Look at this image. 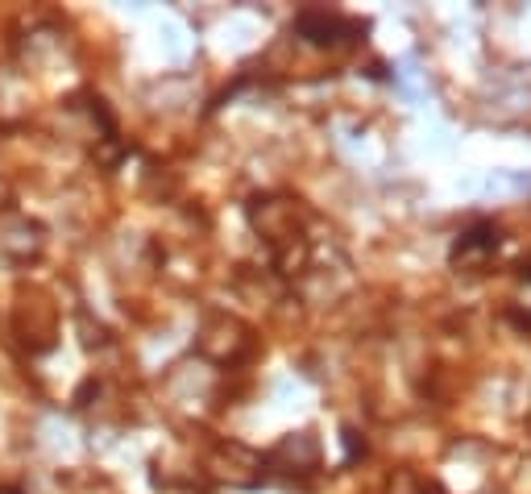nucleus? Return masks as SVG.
<instances>
[{
	"mask_svg": "<svg viewBox=\"0 0 531 494\" xmlns=\"http://www.w3.org/2000/svg\"><path fill=\"white\" fill-rule=\"evenodd\" d=\"M494 245H498V229H494V225H478L473 233H465V237L457 241L453 258H461V254H469V250H494Z\"/></svg>",
	"mask_w": 531,
	"mask_h": 494,
	"instance_id": "nucleus-1",
	"label": "nucleus"
}]
</instances>
